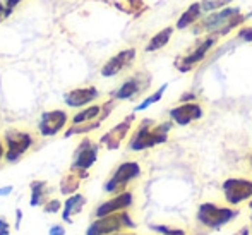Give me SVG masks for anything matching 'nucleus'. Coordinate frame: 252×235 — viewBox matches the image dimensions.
<instances>
[{"label": "nucleus", "instance_id": "1", "mask_svg": "<svg viewBox=\"0 0 252 235\" xmlns=\"http://www.w3.org/2000/svg\"><path fill=\"white\" fill-rule=\"evenodd\" d=\"M252 16V12L249 14H242V10L239 7H232L226 5L220 10L215 12L204 14V17L196 23L190 31L196 36H206V34H215V36H226L230 34L233 30L237 28H242L247 23V19Z\"/></svg>", "mask_w": 252, "mask_h": 235}, {"label": "nucleus", "instance_id": "2", "mask_svg": "<svg viewBox=\"0 0 252 235\" xmlns=\"http://www.w3.org/2000/svg\"><path fill=\"white\" fill-rule=\"evenodd\" d=\"M172 129V122H161L155 124L151 119H144L139 124L137 131L134 133L132 139L129 142V149L132 151H141L153 146L163 144L168 139V133Z\"/></svg>", "mask_w": 252, "mask_h": 235}, {"label": "nucleus", "instance_id": "3", "mask_svg": "<svg viewBox=\"0 0 252 235\" xmlns=\"http://www.w3.org/2000/svg\"><path fill=\"white\" fill-rule=\"evenodd\" d=\"M220 36H215V34H206L204 38H201L194 47H190L184 55H179L173 62L177 70L180 72H190L192 69H196L201 62H204V59L209 55L213 48L218 45Z\"/></svg>", "mask_w": 252, "mask_h": 235}, {"label": "nucleus", "instance_id": "4", "mask_svg": "<svg viewBox=\"0 0 252 235\" xmlns=\"http://www.w3.org/2000/svg\"><path fill=\"white\" fill-rule=\"evenodd\" d=\"M196 216L201 225L213 230H218L223 225L230 223L232 220H235L239 216V211L232 208H221V206H216L213 202H204V204L199 206Z\"/></svg>", "mask_w": 252, "mask_h": 235}, {"label": "nucleus", "instance_id": "5", "mask_svg": "<svg viewBox=\"0 0 252 235\" xmlns=\"http://www.w3.org/2000/svg\"><path fill=\"white\" fill-rule=\"evenodd\" d=\"M122 229H136V223L130 220L129 213L117 211L112 215L96 218V222L91 223L86 235H113L119 234Z\"/></svg>", "mask_w": 252, "mask_h": 235}, {"label": "nucleus", "instance_id": "6", "mask_svg": "<svg viewBox=\"0 0 252 235\" xmlns=\"http://www.w3.org/2000/svg\"><path fill=\"white\" fill-rule=\"evenodd\" d=\"M137 177H141V167L137 162H126L120 167H117V170L113 172V175L110 177V180L105 184V192L110 194H117V192H124V189L127 187V184H130L132 180H136Z\"/></svg>", "mask_w": 252, "mask_h": 235}, {"label": "nucleus", "instance_id": "7", "mask_svg": "<svg viewBox=\"0 0 252 235\" xmlns=\"http://www.w3.org/2000/svg\"><path fill=\"white\" fill-rule=\"evenodd\" d=\"M223 196H225L226 202L232 206L247 201L252 198V180L237 179V177L226 179L223 182Z\"/></svg>", "mask_w": 252, "mask_h": 235}, {"label": "nucleus", "instance_id": "8", "mask_svg": "<svg viewBox=\"0 0 252 235\" xmlns=\"http://www.w3.org/2000/svg\"><path fill=\"white\" fill-rule=\"evenodd\" d=\"M5 141H7V155L5 160L10 163L17 162L28 149L33 144V139L28 133H19V131H9L5 134Z\"/></svg>", "mask_w": 252, "mask_h": 235}, {"label": "nucleus", "instance_id": "9", "mask_svg": "<svg viewBox=\"0 0 252 235\" xmlns=\"http://www.w3.org/2000/svg\"><path fill=\"white\" fill-rule=\"evenodd\" d=\"M151 84V77L144 72H139L136 76L129 77L119 90L113 93V98L117 100H132L137 95H141L144 90H148Z\"/></svg>", "mask_w": 252, "mask_h": 235}, {"label": "nucleus", "instance_id": "10", "mask_svg": "<svg viewBox=\"0 0 252 235\" xmlns=\"http://www.w3.org/2000/svg\"><path fill=\"white\" fill-rule=\"evenodd\" d=\"M168 115L179 126H189L194 120L202 119L204 112H202V106L197 101H184L180 105H177L175 108L170 110Z\"/></svg>", "mask_w": 252, "mask_h": 235}, {"label": "nucleus", "instance_id": "11", "mask_svg": "<svg viewBox=\"0 0 252 235\" xmlns=\"http://www.w3.org/2000/svg\"><path fill=\"white\" fill-rule=\"evenodd\" d=\"M134 60H136V50L134 48L120 50L117 55H113L112 59L101 67V76H105V77L117 76V74L129 69V67L134 64Z\"/></svg>", "mask_w": 252, "mask_h": 235}, {"label": "nucleus", "instance_id": "12", "mask_svg": "<svg viewBox=\"0 0 252 235\" xmlns=\"http://www.w3.org/2000/svg\"><path fill=\"white\" fill-rule=\"evenodd\" d=\"M96 156H98V144H94L90 139H84L79 144V148H77L76 155H74L72 170H79V172L86 173V170L94 165Z\"/></svg>", "mask_w": 252, "mask_h": 235}, {"label": "nucleus", "instance_id": "13", "mask_svg": "<svg viewBox=\"0 0 252 235\" xmlns=\"http://www.w3.org/2000/svg\"><path fill=\"white\" fill-rule=\"evenodd\" d=\"M67 122V113L62 112V110H52V112H45L40 119V124H38V129H40V134L45 137H50L59 134L60 131L65 127Z\"/></svg>", "mask_w": 252, "mask_h": 235}, {"label": "nucleus", "instance_id": "14", "mask_svg": "<svg viewBox=\"0 0 252 235\" xmlns=\"http://www.w3.org/2000/svg\"><path fill=\"white\" fill-rule=\"evenodd\" d=\"M132 202H134L132 192L124 191V192H120V194H117L115 198H112V199H108V201L101 202V204L96 208V211H94V216H96V218H101V216L112 215V213L124 211V209L129 208Z\"/></svg>", "mask_w": 252, "mask_h": 235}, {"label": "nucleus", "instance_id": "15", "mask_svg": "<svg viewBox=\"0 0 252 235\" xmlns=\"http://www.w3.org/2000/svg\"><path fill=\"white\" fill-rule=\"evenodd\" d=\"M132 122H134V115H129L126 120H122L119 126H115L112 131H108V133L101 137V142L106 144L108 149H117L120 146V142L127 137L130 127H132Z\"/></svg>", "mask_w": 252, "mask_h": 235}, {"label": "nucleus", "instance_id": "16", "mask_svg": "<svg viewBox=\"0 0 252 235\" xmlns=\"http://www.w3.org/2000/svg\"><path fill=\"white\" fill-rule=\"evenodd\" d=\"M98 96H100V93H98L96 88L90 86V88H77V90L69 91V93L63 96V100L72 108H79V106H84L88 103L94 101Z\"/></svg>", "mask_w": 252, "mask_h": 235}, {"label": "nucleus", "instance_id": "17", "mask_svg": "<svg viewBox=\"0 0 252 235\" xmlns=\"http://www.w3.org/2000/svg\"><path fill=\"white\" fill-rule=\"evenodd\" d=\"M202 17H204V10H202V7H201V2H194L187 7V10H184L182 12V16H180L179 21H177L175 28L177 30H187V28H192L196 23H199Z\"/></svg>", "mask_w": 252, "mask_h": 235}, {"label": "nucleus", "instance_id": "18", "mask_svg": "<svg viewBox=\"0 0 252 235\" xmlns=\"http://www.w3.org/2000/svg\"><path fill=\"white\" fill-rule=\"evenodd\" d=\"M84 204H86V198H84L83 194H72L69 199H65V204H63V213H62L63 222L72 223V216L79 215L81 209L84 208Z\"/></svg>", "mask_w": 252, "mask_h": 235}, {"label": "nucleus", "instance_id": "19", "mask_svg": "<svg viewBox=\"0 0 252 235\" xmlns=\"http://www.w3.org/2000/svg\"><path fill=\"white\" fill-rule=\"evenodd\" d=\"M173 34V26L163 28L161 31L155 34V36L150 40V43L146 45V52H156V50H161L165 45H168V41L172 40Z\"/></svg>", "mask_w": 252, "mask_h": 235}, {"label": "nucleus", "instance_id": "20", "mask_svg": "<svg viewBox=\"0 0 252 235\" xmlns=\"http://www.w3.org/2000/svg\"><path fill=\"white\" fill-rule=\"evenodd\" d=\"M48 187L43 180H34L31 184V206H43L48 201Z\"/></svg>", "mask_w": 252, "mask_h": 235}, {"label": "nucleus", "instance_id": "21", "mask_svg": "<svg viewBox=\"0 0 252 235\" xmlns=\"http://www.w3.org/2000/svg\"><path fill=\"white\" fill-rule=\"evenodd\" d=\"M101 112H103V106L101 105H93V106H88V108L81 110L79 113H76L72 119V124H84V122H93V120H101Z\"/></svg>", "mask_w": 252, "mask_h": 235}, {"label": "nucleus", "instance_id": "22", "mask_svg": "<svg viewBox=\"0 0 252 235\" xmlns=\"http://www.w3.org/2000/svg\"><path fill=\"white\" fill-rule=\"evenodd\" d=\"M79 184H81L79 172L69 173V175L62 180V184H60V192H62V194H72V192H76L77 189H79Z\"/></svg>", "mask_w": 252, "mask_h": 235}, {"label": "nucleus", "instance_id": "23", "mask_svg": "<svg viewBox=\"0 0 252 235\" xmlns=\"http://www.w3.org/2000/svg\"><path fill=\"white\" fill-rule=\"evenodd\" d=\"M168 88V84H161L159 86V90H156V93H153L151 96H148L146 100H144L143 103H139V105L134 108V112H143V110H146L148 106H151L153 103H156V101H159L161 100V96H163V93H165V90Z\"/></svg>", "mask_w": 252, "mask_h": 235}, {"label": "nucleus", "instance_id": "24", "mask_svg": "<svg viewBox=\"0 0 252 235\" xmlns=\"http://www.w3.org/2000/svg\"><path fill=\"white\" fill-rule=\"evenodd\" d=\"M100 124H101V120H94V122H84V124H76L72 129L67 131L65 137L74 136V134H86V133H90V131H94L96 127H100Z\"/></svg>", "mask_w": 252, "mask_h": 235}, {"label": "nucleus", "instance_id": "25", "mask_svg": "<svg viewBox=\"0 0 252 235\" xmlns=\"http://www.w3.org/2000/svg\"><path fill=\"white\" fill-rule=\"evenodd\" d=\"M233 0H201V7L204 10V14L215 12V10H220L223 7L230 5Z\"/></svg>", "mask_w": 252, "mask_h": 235}, {"label": "nucleus", "instance_id": "26", "mask_svg": "<svg viewBox=\"0 0 252 235\" xmlns=\"http://www.w3.org/2000/svg\"><path fill=\"white\" fill-rule=\"evenodd\" d=\"M155 232H159L163 235H186L182 229H170V227H165V225H153L151 227Z\"/></svg>", "mask_w": 252, "mask_h": 235}, {"label": "nucleus", "instance_id": "27", "mask_svg": "<svg viewBox=\"0 0 252 235\" xmlns=\"http://www.w3.org/2000/svg\"><path fill=\"white\" fill-rule=\"evenodd\" d=\"M237 38H240L242 41H252V28L251 26H242L237 33Z\"/></svg>", "mask_w": 252, "mask_h": 235}, {"label": "nucleus", "instance_id": "28", "mask_svg": "<svg viewBox=\"0 0 252 235\" xmlns=\"http://www.w3.org/2000/svg\"><path fill=\"white\" fill-rule=\"evenodd\" d=\"M43 209H45V213H57L60 209V201H57V199L47 201L43 204Z\"/></svg>", "mask_w": 252, "mask_h": 235}, {"label": "nucleus", "instance_id": "29", "mask_svg": "<svg viewBox=\"0 0 252 235\" xmlns=\"http://www.w3.org/2000/svg\"><path fill=\"white\" fill-rule=\"evenodd\" d=\"M10 234V227L7 223L5 218H0V235H9Z\"/></svg>", "mask_w": 252, "mask_h": 235}, {"label": "nucleus", "instance_id": "30", "mask_svg": "<svg viewBox=\"0 0 252 235\" xmlns=\"http://www.w3.org/2000/svg\"><path fill=\"white\" fill-rule=\"evenodd\" d=\"M50 235H65V229L60 225H53L50 229Z\"/></svg>", "mask_w": 252, "mask_h": 235}, {"label": "nucleus", "instance_id": "31", "mask_svg": "<svg viewBox=\"0 0 252 235\" xmlns=\"http://www.w3.org/2000/svg\"><path fill=\"white\" fill-rule=\"evenodd\" d=\"M21 0H5V7H7V16H9L10 12H12V9L14 7L17 5V3H19Z\"/></svg>", "mask_w": 252, "mask_h": 235}, {"label": "nucleus", "instance_id": "32", "mask_svg": "<svg viewBox=\"0 0 252 235\" xmlns=\"http://www.w3.org/2000/svg\"><path fill=\"white\" fill-rule=\"evenodd\" d=\"M10 192H12V186H5V187H2V189H0V198H2V196H9Z\"/></svg>", "mask_w": 252, "mask_h": 235}, {"label": "nucleus", "instance_id": "33", "mask_svg": "<svg viewBox=\"0 0 252 235\" xmlns=\"http://www.w3.org/2000/svg\"><path fill=\"white\" fill-rule=\"evenodd\" d=\"M5 16H7V7H3V3L0 2V19H3Z\"/></svg>", "mask_w": 252, "mask_h": 235}, {"label": "nucleus", "instance_id": "34", "mask_svg": "<svg viewBox=\"0 0 252 235\" xmlns=\"http://www.w3.org/2000/svg\"><path fill=\"white\" fill-rule=\"evenodd\" d=\"M249 234H251V229H249V227H244V229H240L235 235H249Z\"/></svg>", "mask_w": 252, "mask_h": 235}, {"label": "nucleus", "instance_id": "35", "mask_svg": "<svg viewBox=\"0 0 252 235\" xmlns=\"http://www.w3.org/2000/svg\"><path fill=\"white\" fill-rule=\"evenodd\" d=\"M17 222H16V227H19V223H21V216H23V213H21V209H17Z\"/></svg>", "mask_w": 252, "mask_h": 235}, {"label": "nucleus", "instance_id": "36", "mask_svg": "<svg viewBox=\"0 0 252 235\" xmlns=\"http://www.w3.org/2000/svg\"><path fill=\"white\" fill-rule=\"evenodd\" d=\"M3 158V146H2V142H0V160Z\"/></svg>", "mask_w": 252, "mask_h": 235}, {"label": "nucleus", "instance_id": "37", "mask_svg": "<svg viewBox=\"0 0 252 235\" xmlns=\"http://www.w3.org/2000/svg\"><path fill=\"white\" fill-rule=\"evenodd\" d=\"M113 235H132V234H120L119 232V234H113Z\"/></svg>", "mask_w": 252, "mask_h": 235}, {"label": "nucleus", "instance_id": "38", "mask_svg": "<svg viewBox=\"0 0 252 235\" xmlns=\"http://www.w3.org/2000/svg\"><path fill=\"white\" fill-rule=\"evenodd\" d=\"M249 206H251V209H252V202H251V204H249Z\"/></svg>", "mask_w": 252, "mask_h": 235}, {"label": "nucleus", "instance_id": "39", "mask_svg": "<svg viewBox=\"0 0 252 235\" xmlns=\"http://www.w3.org/2000/svg\"><path fill=\"white\" fill-rule=\"evenodd\" d=\"M251 165H252V158H251Z\"/></svg>", "mask_w": 252, "mask_h": 235}]
</instances>
